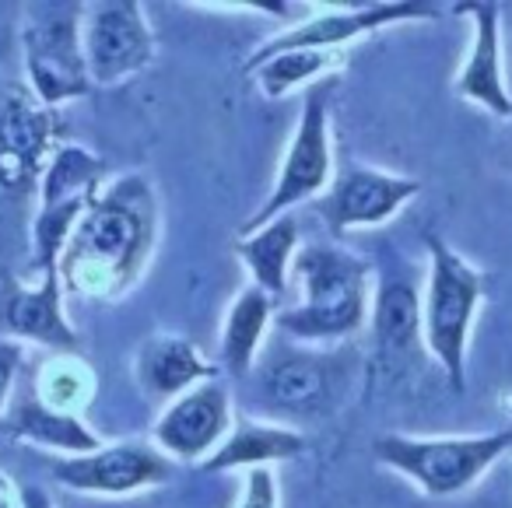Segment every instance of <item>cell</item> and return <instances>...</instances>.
Returning a JSON list of instances; mask_svg holds the SVG:
<instances>
[{"label": "cell", "instance_id": "cell-1", "mask_svg": "<svg viewBox=\"0 0 512 508\" xmlns=\"http://www.w3.org/2000/svg\"><path fill=\"white\" fill-rule=\"evenodd\" d=\"M155 228V197L141 176H123L99 190L60 256L64 291L88 298L127 295L151 260Z\"/></svg>", "mask_w": 512, "mask_h": 508}, {"label": "cell", "instance_id": "cell-2", "mask_svg": "<svg viewBox=\"0 0 512 508\" xmlns=\"http://www.w3.org/2000/svg\"><path fill=\"white\" fill-rule=\"evenodd\" d=\"M302 302L278 316V330L295 340H341L369 319V263L334 246H306L292 263Z\"/></svg>", "mask_w": 512, "mask_h": 508}, {"label": "cell", "instance_id": "cell-3", "mask_svg": "<svg viewBox=\"0 0 512 508\" xmlns=\"http://www.w3.org/2000/svg\"><path fill=\"white\" fill-rule=\"evenodd\" d=\"M428 246V291L421 305V323H425V347L439 368L446 372L449 386L463 393L467 386V344L470 326H474L477 305L488 288V277L470 267L456 249H449L439 235H425Z\"/></svg>", "mask_w": 512, "mask_h": 508}, {"label": "cell", "instance_id": "cell-4", "mask_svg": "<svg viewBox=\"0 0 512 508\" xmlns=\"http://www.w3.org/2000/svg\"><path fill=\"white\" fill-rule=\"evenodd\" d=\"M372 449H376L379 463L414 480L428 498H453V494L467 491L481 473H488L512 449V431L463 438L383 435Z\"/></svg>", "mask_w": 512, "mask_h": 508}, {"label": "cell", "instance_id": "cell-5", "mask_svg": "<svg viewBox=\"0 0 512 508\" xmlns=\"http://www.w3.org/2000/svg\"><path fill=\"white\" fill-rule=\"evenodd\" d=\"M102 179H106V162L92 155L88 148H64L53 155L46 165L43 179H39V214L32 239H36V267L39 274H53L60 270V256H64L67 239L74 235L78 221L99 197Z\"/></svg>", "mask_w": 512, "mask_h": 508}, {"label": "cell", "instance_id": "cell-6", "mask_svg": "<svg viewBox=\"0 0 512 508\" xmlns=\"http://www.w3.org/2000/svg\"><path fill=\"white\" fill-rule=\"evenodd\" d=\"M334 179V144H330V109H327V92L313 88L302 106V116L295 123V134L285 148V162L274 179V190L267 193V200L242 221L239 232L253 235L271 221L285 218L292 207L313 200L323 186Z\"/></svg>", "mask_w": 512, "mask_h": 508}, {"label": "cell", "instance_id": "cell-7", "mask_svg": "<svg viewBox=\"0 0 512 508\" xmlns=\"http://www.w3.org/2000/svg\"><path fill=\"white\" fill-rule=\"evenodd\" d=\"M25 67H29V92L46 109H60L64 102L81 99L92 88L81 50V11L60 4L50 11H36L25 25Z\"/></svg>", "mask_w": 512, "mask_h": 508}, {"label": "cell", "instance_id": "cell-8", "mask_svg": "<svg viewBox=\"0 0 512 508\" xmlns=\"http://www.w3.org/2000/svg\"><path fill=\"white\" fill-rule=\"evenodd\" d=\"M81 50H85L92 85H120L151 64L155 36L148 15L134 0L95 4L81 18Z\"/></svg>", "mask_w": 512, "mask_h": 508}, {"label": "cell", "instance_id": "cell-9", "mask_svg": "<svg viewBox=\"0 0 512 508\" xmlns=\"http://www.w3.org/2000/svg\"><path fill=\"white\" fill-rule=\"evenodd\" d=\"M60 109H46L32 92L0 102V190L29 193L64 144Z\"/></svg>", "mask_w": 512, "mask_h": 508}, {"label": "cell", "instance_id": "cell-10", "mask_svg": "<svg viewBox=\"0 0 512 508\" xmlns=\"http://www.w3.org/2000/svg\"><path fill=\"white\" fill-rule=\"evenodd\" d=\"M53 477L64 487L81 494H102V498H120V494L148 491L172 477V459L158 445L144 442H120L102 445L88 456H64L53 463Z\"/></svg>", "mask_w": 512, "mask_h": 508}, {"label": "cell", "instance_id": "cell-11", "mask_svg": "<svg viewBox=\"0 0 512 508\" xmlns=\"http://www.w3.org/2000/svg\"><path fill=\"white\" fill-rule=\"evenodd\" d=\"M0 340L43 344L53 354H78L81 337L64 316V281L60 270L46 274L36 288L18 281L11 270L0 277Z\"/></svg>", "mask_w": 512, "mask_h": 508}, {"label": "cell", "instance_id": "cell-12", "mask_svg": "<svg viewBox=\"0 0 512 508\" xmlns=\"http://www.w3.org/2000/svg\"><path fill=\"white\" fill-rule=\"evenodd\" d=\"M228 431H232V396L214 375L165 407V414L155 421V445L169 459L204 463L225 442Z\"/></svg>", "mask_w": 512, "mask_h": 508}, {"label": "cell", "instance_id": "cell-13", "mask_svg": "<svg viewBox=\"0 0 512 508\" xmlns=\"http://www.w3.org/2000/svg\"><path fill=\"white\" fill-rule=\"evenodd\" d=\"M439 11L432 4H369V8H351V11H330V15L309 18V22L295 25V29L281 32V36L267 39L256 53H249L246 71H253L256 64H264L274 53H288V50H323V53H337L341 46H348L351 39L369 36L376 29L397 22H425L435 18Z\"/></svg>", "mask_w": 512, "mask_h": 508}, {"label": "cell", "instance_id": "cell-14", "mask_svg": "<svg viewBox=\"0 0 512 508\" xmlns=\"http://www.w3.org/2000/svg\"><path fill=\"white\" fill-rule=\"evenodd\" d=\"M418 193L421 183L411 176H393V172L379 169H348L334 179L330 193L320 200V214L334 232L372 228L390 221Z\"/></svg>", "mask_w": 512, "mask_h": 508}, {"label": "cell", "instance_id": "cell-15", "mask_svg": "<svg viewBox=\"0 0 512 508\" xmlns=\"http://www.w3.org/2000/svg\"><path fill=\"white\" fill-rule=\"evenodd\" d=\"M456 11L470 15V22H474V46H470L467 64H463L460 78H456V95L467 102H477V106L502 116V120H509L512 99L505 92L502 43H498L502 11H498V4H460Z\"/></svg>", "mask_w": 512, "mask_h": 508}, {"label": "cell", "instance_id": "cell-16", "mask_svg": "<svg viewBox=\"0 0 512 508\" xmlns=\"http://www.w3.org/2000/svg\"><path fill=\"white\" fill-rule=\"evenodd\" d=\"M214 365L183 337H158L144 340L137 351V382L151 400H176V396L190 393L193 386L214 379Z\"/></svg>", "mask_w": 512, "mask_h": 508}, {"label": "cell", "instance_id": "cell-17", "mask_svg": "<svg viewBox=\"0 0 512 508\" xmlns=\"http://www.w3.org/2000/svg\"><path fill=\"white\" fill-rule=\"evenodd\" d=\"M306 435H299L295 428L285 424H267V421H235L225 442L214 449V456H207L204 470L207 473H228V470H256V466L271 463H288V459L306 452Z\"/></svg>", "mask_w": 512, "mask_h": 508}, {"label": "cell", "instance_id": "cell-18", "mask_svg": "<svg viewBox=\"0 0 512 508\" xmlns=\"http://www.w3.org/2000/svg\"><path fill=\"white\" fill-rule=\"evenodd\" d=\"M260 389L281 414L306 417L327 407L330 396V368L316 354L285 351L271 358L260 372Z\"/></svg>", "mask_w": 512, "mask_h": 508}, {"label": "cell", "instance_id": "cell-19", "mask_svg": "<svg viewBox=\"0 0 512 508\" xmlns=\"http://www.w3.org/2000/svg\"><path fill=\"white\" fill-rule=\"evenodd\" d=\"M4 431L15 442H29L39 449L64 452V456H88V452L102 449V438L81 421V414H64V410L46 407L39 396L22 400L8 410L4 417Z\"/></svg>", "mask_w": 512, "mask_h": 508}, {"label": "cell", "instance_id": "cell-20", "mask_svg": "<svg viewBox=\"0 0 512 508\" xmlns=\"http://www.w3.org/2000/svg\"><path fill=\"white\" fill-rule=\"evenodd\" d=\"M295 249H299V221L292 214L271 221V225H264L253 235H242L235 242V256L253 277V288L267 291L271 298H281L288 291Z\"/></svg>", "mask_w": 512, "mask_h": 508}, {"label": "cell", "instance_id": "cell-21", "mask_svg": "<svg viewBox=\"0 0 512 508\" xmlns=\"http://www.w3.org/2000/svg\"><path fill=\"white\" fill-rule=\"evenodd\" d=\"M274 316V298L260 288H242L235 295V302L228 305L225 326H221V365L232 379H242V375L253 368V358L264 344L267 323Z\"/></svg>", "mask_w": 512, "mask_h": 508}, {"label": "cell", "instance_id": "cell-22", "mask_svg": "<svg viewBox=\"0 0 512 508\" xmlns=\"http://www.w3.org/2000/svg\"><path fill=\"white\" fill-rule=\"evenodd\" d=\"M372 333H376L379 351L390 358H404L418 347L425 323H421V302L411 281L390 277L379 284L376 302H372Z\"/></svg>", "mask_w": 512, "mask_h": 508}, {"label": "cell", "instance_id": "cell-23", "mask_svg": "<svg viewBox=\"0 0 512 508\" xmlns=\"http://www.w3.org/2000/svg\"><path fill=\"white\" fill-rule=\"evenodd\" d=\"M95 393L92 368L78 358V354H53V361H46L39 372V400L53 410L64 414H78L88 407Z\"/></svg>", "mask_w": 512, "mask_h": 508}, {"label": "cell", "instance_id": "cell-24", "mask_svg": "<svg viewBox=\"0 0 512 508\" xmlns=\"http://www.w3.org/2000/svg\"><path fill=\"white\" fill-rule=\"evenodd\" d=\"M330 64H334V53L288 50V53L267 57L264 64H256L253 71H246V74H253L256 85L264 88L267 99H281V95L295 92V88H302L306 81H313L316 74H323Z\"/></svg>", "mask_w": 512, "mask_h": 508}, {"label": "cell", "instance_id": "cell-25", "mask_svg": "<svg viewBox=\"0 0 512 508\" xmlns=\"http://www.w3.org/2000/svg\"><path fill=\"white\" fill-rule=\"evenodd\" d=\"M239 508H281L278 477H274L271 466H256V470H249Z\"/></svg>", "mask_w": 512, "mask_h": 508}, {"label": "cell", "instance_id": "cell-26", "mask_svg": "<svg viewBox=\"0 0 512 508\" xmlns=\"http://www.w3.org/2000/svg\"><path fill=\"white\" fill-rule=\"evenodd\" d=\"M22 344H15V340H0V414H4V407H8V396H11V386H15V375L18 368H22Z\"/></svg>", "mask_w": 512, "mask_h": 508}, {"label": "cell", "instance_id": "cell-27", "mask_svg": "<svg viewBox=\"0 0 512 508\" xmlns=\"http://www.w3.org/2000/svg\"><path fill=\"white\" fill-rule=\"evenodd\" d=\"M0 508H22V491H15L4 473H0Z\"/></svg>", "mask_w": 512, "mask_h": 508}, {"label": "cell", "instance_id": "cell-28", "mask_svg": "<svg viewBox=\"0 0 512 508\" xmlns=\"http://www.w3.org/2000/svg\"><path fill=\"white\" fill-rule=\"evenodd\" d=\"M22 508H53L50 494L39 491V487H25L22 491Z\"/></svg>", "mask_w": 512, "mask_h": 508}]
</instances>
